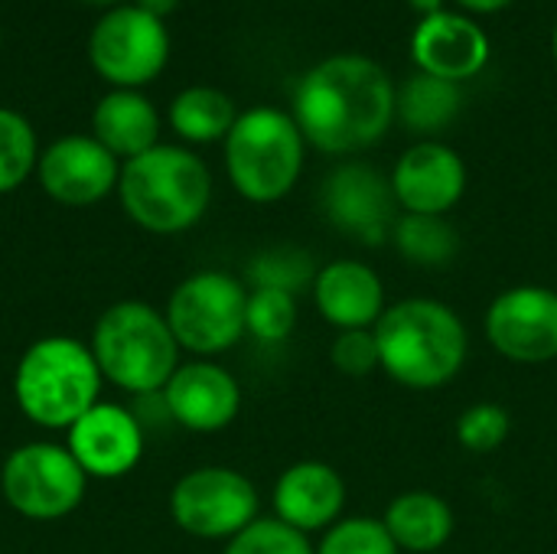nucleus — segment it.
<instances>
[{
	"mask_svg": "<svg viewBox=\"0 0 557 554\" xmlns=\"http://www.w3.org/2000/svg\"><path fill=\"white\" fill-rule=\"evenodd\" d=\"M401 258L421 268H441L457 255V229L444 216H411L405 212L392 229Z\"/></svg>",
	"mask_w": 557,
	"mask_h": 554,
	"instance_id": "obj_24",
	"label": "nucleus"
},
{
	"mask_svg": "<svg viewBox=\"0 0 557 554\" xmlns=\"http://www.w3.org/2000/svg\"><path fill=\"white\" fill-rule=\"evenodd\" d=\"M91 137L127 163L157 147L160 114L137 88H114L91 111Z\"/></svg>",
	"mask_w": 557,
	"mask_h": 554,
	"instance_id": "obj_20",
	"label": "nucleus"
},
{
	"mask_svg": "<svg viewBox=\"0 0 557 554\" xmlns=\"http://www.w3.org/2000/svg\"><path fill=\"white\" fill-rule=\"evenodd\" d=\"M346 496L349 490L336 467L323 460H300L274 483V519L304 535L326 532L343 519Z\"/></svg>",
	"mask_w": 557,
	"mask_h": 554,
	"instance_id": "obj_17",
	"label": "nucleus"
},
{
	"mask_svg": "<svg viewBox=\"0 0 557 554\" xmlns=\"http://www.w3.org/2000/svg\"><path fill=\"white\" fill-rule=\"evenodd\" d=\"M101 379L131 395H160L180 369V343L166 317L144 300L108 307L88 343Z\"/></svg>",
	"mask_w": 557,
	"mask_h": 554,
	"instance_id": "obj_4",
	"label": "nucleus"
},
{
	"mask_svg": "<svg viewBox=\"0 0 557 554\" xmlns=\"http://www.w3.org/2000/svg\"><path fill=\"white\" fill-rule=\"evenodd\" d=\"M330 359L349 379H366L375 369H382L379 366V343H375L372 330H343V333H336Z\"/></svg>",
	"mask_w": 557,
	"mask_h": 554,
	"instance_id": "obj_31",
	"label": "nucleus"
},
{
	"mask_svg": "<svg viewBox=\"0 0 557 554\" xmlns=\"http://www.w3.org/2000/svg\"><path fill=\"white\" fill-rule=\"evenodd\" d=\"M248 291L228 271H196L180 281L166 300V323L180 349L193 356H219L242 343Z\"/></svg>",
	"mask_w": 557,
	"mask_h": 554,
	"instance_id": "obj_7",
	"label": "nucleus"
},
{
	"mask_svg": "<svg viewBox=\"0 0 557 554\" xmlns=\"http://www.w3.org/2000/svg\"><path fill=\"white\" fill-rule=\"evenodd\" d=\"M552 49H555V62H557V26H555V39H552Z\"/></svg>",
	"mask_w": 557,
	"mask_h": 554,
	"instance_id": "obj_36",
	"label": "nucleus"
},
{
	"mask_svg": "<svg viewBox=\"0 0 557 554\" xmlns=\"http://www.w3.org/2000/svg\"><path fill=\"white\" fill-rule=\"evenodd\" d=\"M36 180L62 206H95L117 189L121 160L91 134H65L39 153Z\"/></svg>",
	"mask_w": 557,
	"mask_h": 554,
	"instance_id": "obj_12",
	"label": "nucleus"
},
{
	"mask_svg": "<svg viewBox=\"0 0 557 554\" xmlns=\"http://www.w3.org/2000/svg\"><path fill=\"white\" fill-rule=\"evenodd\" d=\"M176 3H180V0H134V7H140L144 13H150V16H157V20L170 16V13L176 10Z\"/></svg>",
	"mask_w": 557,
	"mask_h": 554,
	"instance_id": "obj_32",
	"label": "nucleus"
},
{
	"mask_svg": "<svg viewBox=\"0 0 557 554\" xmlns=\"http://www.w3.org/2000/svg\"><path fill=\"white\" fill-rule=\"evenodd\" d=\"M457 3L467 7V10H473V13H496V10L509 7L512 0H457Z\"/></svg>",
	"mask_w": 557,
	"mask_h": 554,
	"instance_id": "obj_33",
	"label": "nucleus"
},
{
	"mask_svg": "<svg viewBox=\"0 0 557 554\" xmlns=\"http://www.w3.org/2000/svg\"><path fill=\"white\" fill-rule=\"evenodd\" d=\"M101 369L91 349L72 336H42L26 346L13 372L20 411L46 428L69 431L101 395Z\"/></svg>",
	"mask_w": 557,
	"mask_h": 554,
	"instance_id": "obj_5",
	"label": "nucleus"
},
{
	"mask_svg": "<svg viewBox=\"0 0 557 554\" xmlns=\"http://www.w3.org/2000/svg\"><path fill=\"white\" fill-rule=\"evenodd\" d=\"M222 554H317L310 535L284 526L281 519H255L245 532L225 542Z\"/></svg>",
	"mask_w": 557,
	"mask_h": 554,
	"instance_id": "obj_29",
	"label": "nucleus"
},
{
	"mask_svg": "<svg viewBox=\"0 0 557 554\" xmlns=\"http://www.w3.org/2000/svg\"><path fill=\"white\" fill-rule=\"evenodd\" d=\"M418 13H421V20L424 16H434V13H441L444 10V0H408Z\"/></svg>",
	"mask_w": 557,
	"mask_h": 554,
	"instance_id": "obj_34",
	"label": "nucleus"
},
{
	"mask_svg": "<svg viewBox=\"0 0 557 554\" xmlns=\"http://www.w3.org/2000/svg\"><path fill=\"white\" fill-rule=\"evenodd\" d=\"M117 196L140 229L153 235H180L206 216L212 173L193 150L157 144L153 150L121 163Z\"/></svg>",
	"mask_w": 557,
	"mask_h": 554,
	"instance_id": "obj_3",
	"label": "nucleus"
},
{
	"mask_svg": "<svg viewBox=\"0 0 557 554\" xmlns=\"http://www.w3.org/2000/svg\"><path fill=\"white\" fill-rule=\"evenodd\" d=\"M88 477L69 447L59 444H23L0 470V493L13 513L33 522H55L78 509Z\"/></svg>",
	"mask_w": 557,
	"mask_h": 554,
	"instance_id": "obj_8",
	"label": "nucleus"
},
{
	"mask_svg": "<svg viewBox=\"0 0 557 554\" xmlns=\"http://www.w3.org/2000/svg\"><path fill=\"white\" fill-rule=\"evenodd\" d=\"M411 56L421 72L460 85L490 62V36L476 20L441 10L418 23Z\"/></svg>",
	"mask_w": 557,
	"mask_h": 554,
	"instance_id": "obj_18",
	"label": "nucleus"
},
{
	"mask_svg": "<svg viewBox=\"0 0 557 554\" xmlns=\"http://www.w3.org/2000/svg\"><path fill=\"white\" fill-rule=\"evenodd\" d=\"M160 402L180 428L196 434H215L238 418L242 385L219 362L196 359L183 362L173 372V379L160 392Z\"/></svg>",
	"mask_w": 557,
	"mask_h": 554,
	"instance_id": "obj_13",
	"label": "nucleus"
},
{
	"mask_svg": "<svg viewBox=\"0 0 557 554\" xmlns=\"http://www.w3.org/2000/svg\"><path fill=\"white\" fill-rule=\"evenodd\" d=\"M320 317L343 330H375L385 313V284L375 268L356 258H336L323 264L310 284Z\"/></svg>",
	"mask_w": 557,
	"mask_h": 554,
	"instance_id": "obj_19",
	"label": "nucleus"
},
{
	"mask_svg": "<svg viewBox=\"0 0 557 554\" xmlns=\"http://www.w3.org/2000/svg\"><path fill=\"white\" fill-rule=\"evenodd\" d=\"M317 554H401L382 519L346 516L330 526L317 545Z\"/></svg>",
	"mask_w": 557,
	"mask_h": 554,
	"instance_id": "obj_27",
	"label": "nucleus"
},
{
	"mask_svg": "<svg viewBox=\"0 0 557 554\" xmlns=\"http://www.w3.org/2000/svg\"><path fill=\"white\" fill-rule=\"evenodd\" d=\"M460 111V88L457 82H444L437 75H414L405 82L398 95V114L411 131L434 134L444 131Z\"/></svg>",
	"mask_w": 557,
	"mask_h": 554,
	"instance_id": "obj_23",
	"label": "nucleus"
},
{
	"mask_svg": "<svg viewBox=\"0 0 557 554\" xmlns=\"http://www.w3.org/2000/svg\"><path fill=\"white\" fill-rule=\"evenodd\" d=\"M395 202L411 216H447L467 193L463 157L437 140H421L392 170Z\"/></svg>",
	"mask_w": 557,
	"mask_h": 554,
	"instance_id": "obj_15",
	"label": "nucleus"
},
{
	"mask_svg": "<svg viewBox=\"0 0 557 554\" xmlns=\"http://www.w3.org/2000/svg\"><path fill=\"white\" fill-rule=\"evenodd\" d=\"M36 163L39 144L33 124L13 108H0V196L20 189L36 173Z\"/></svg>",
	"mask_w": 557,
	"mask_h": 554,
	"instance_id": "obj_25",
	"label": "nucleus"
},
{
	"mask_svg": "<svg viewBox=\"0 0 557 554\" xmlns=\"http://www.w3.org/2000/svg\"><path fill=\"white\" fill-rule=\"evenodd\" d=\"M398 114L388 72L369 56H330L294 91V121L323 153H356L385 137Z\"/></svg>",
	"mask_w": 557,
	"mask_h": 554,
	"instance_id": "obj_1",
	"label": "nucleus"
},
{
	"mask_svg": "<svg viewBox=\"0 0 557 554\" xmlns=\"http://www.w3.org/2000/svg\"><path fill=\"white\" fill-rule=\"evenodd\" d=\"M245 327L258 343H284L297 330V294L281 287H251Z\"/></svg>",
	"mask_w": 557,
	"mask_h": 554,
	"instance_id": "obj_26",
	"label": "nucleus"
},
{
	"mask_svg": "<svg viewBox=\"0 0 557 554\" xmlns=\"http://www.w3.org/2000/svg\"><path fill=\"white\" fill-rule=\"evenodd\" d=\"M69 454L78 460L85 477L95 480H121L144 457V428L140 421L111 402H98L88 408L69 431Z\"/></svg>",
	"mask_w": 557,
	"mask_h": 554,
	"instance_id": "obj_14",
	"label": "nucleus"
},
{
	"mask_svg": "<svg viewBox=\"0 0 557 554\" xmlns=\"http://www.w3.org/2000/svg\"><path fill=\"white\" fill-rule=\"evenodd\" d=\"M307 140L294 114L281 108H248L225 137V170L238 196L248 202L284 199L304 170Z\"/></svg>",
	"mask_w": 557,
	"mask_h": 554,
	"instance_id": "obj_6",
	"label": "nucleus"
},
{
	"mask_svg": "<svg viewBox=\"0 0 557 554\" xmlns=\"http://www.w3.org/2000/svg\"><path fill=\"white\" fill-rule=\"evenodd\" d=\"M235 121H238L235 101L209 85H193L180 91L170 104V127L189 144L225 140Z\"/></svg>",
	"mask_w": 557,
	"mask_h": 554,
	"instance_id": "obj_22",
	"label": "nucleus"
},
{
	"mask_svg": "<svg viewBox=\"0 0 557 554\" xmlns=\"http://www.w3.org/2000/svg\"><path fill=\"white\" fill-rule=\"evenodd\" d=\"M313 278H317L313 261H310L304 251H294V248L264 251V255H258L255 264H251V281H255V287H281V291L297 294L304 284H313Z\"/></svg>",
	"mask_w": 557,
	"mask_h": 554,
	"instance_id": "obj_30",
	"label": "nucleus"
},
{
	"mask_svg": "<svg viewBox=\"0 0 557 554\" xmlns=\"http://www.w3.org/2000/svg\"><path fill=\"white\" fill-rule=\"evenodd\" d=\"M91 69L114 88H140L153 82L170 59L166 23L134 3L111 7L88 36Z\"/></svg>",
	"mask_w": 557,
	"mask_h": 554,
	"instance_id": "obj_10",
	"label": "nucleus"
},
{
	"mask_svg": "<svg viewBox=\"0 0 557 554\" xmlns=\"http://www.w3.org/2000/svg\"><path fill=\"white\" fill-rule=\"evenodd\" d=\"M170 516L193 539L228 542L258 519V490L232 467H196L170 490Z\"/></svg>",
	"mask_w": 557,
	"mask_h": 554,
	"instance_id": "obj_9",
	"label": "nucleus"
},
{
	"mask_svg": "<svg viewBox=\"0 0 557 554\" xmlns=\"http://www.w3.org/2000/svg\"><path fill=\"white\" fill-rule=\"evenodd\" d=\"M490 346L509 362L539 366L557 359V291L519 284L503 291L483 320Z\"/></svg>",
	"mask_w": 557,
	"mask_h": 554,
	"instance_id": "obj_11",
	"label": "nucleus"
},
{
	"mask_svg": "<svg viewBox=\"0 0 557 554\" xmlns=\"http://www.w3.org/2000/svg\"><path fill=\"white\" fill-rule=\"evenodd\" d=\"M512 434V415L496 402H476L457 418V441L470 454H496Z\"/></svg>",
	"mask_w": 557,
	"mask_h": 554,
	"instance_id": "obj_28",
	"label": "nucleus"
},
{
	"mask_svg": "<svg viewBox=\"0 0 557 554\" xmlns=\"http://www.w3.org/2000/svg\"><path fill=\"white\" fill-rule=\"evenodd\" d=\"M372 333L382 372L414 392L454 382L470 353L463 317L434 297H405L385 307Z\"/></svg>",
	"mask_w": 557,
	"mask_h": 554,
	"instance_id": "obj_2",
	"label": "nucleus"
},
{
	"mask_svg": "<svg viewBox=\"0 0 557 554\" xmlns=\"http://www.w3.org/2000/svg\"><path fill=\"white\" fill-rule=\"evenodd\" d=\"M395 193L392 180L366 163L336 167L323 186V212L326 219L369 245H379L388 229H395Z\"/></svg>",
	"mask_w": 557,
	"mask_h": 554,
	"instance_id": "obj_16",
	"label": "nucleus"
},
{
	"mask_svg": "<svg viewBox=\"0 0 557 554\" xmlns=\"http://www.w3.org/2000/svg\"><path fill=\"white\" fill-rule=\"evenodd\" d=\"M88 3H98V7H111V3H117V0H88Z\"/></svg>",
	"mask_w": 557,
	"mask_h": 554,
	"instance_id": "obj_35",
	"label": "nucleus"
},
{
	"mask_svg": "<svg viewBox=\"0 0 557 554\" xmlns=\"http://www.w3.org/2000/svg\"><path fill=\"white\" fill-rule=\"evenodd\" d=\"M382 522H385L388 535L395 539L398 552L408 554L441 552L454 539V529H457L450 503L431 490L398 493L388 503Z\"/></svg>",
	"mask_w": 557,
	"mask_h": 554,
	"instance_id": "obj_21",
	"label": "nucleus"
}]
</instances>
